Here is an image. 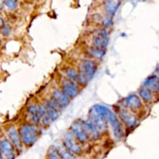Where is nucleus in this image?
Instances as JSON below:
<instances>
[{
	"label": "nucleus",
	"mask_w": 159,
	"mask_h": 159,
	"mask_svg": "<svg viewBox=\"0 0 159 159\" xmlns=\"http://www.w3.org/2000/svg\"><path fill=\"white\" fill-rule=\"evenodd\" d=\"M87 119L90 120V121L93 123L94 126L98 129V130L101 135L106 134V133L108 132V124H107L106 119H105L102 115H100L99 112H97L92 107L89 109L88 118H87Z\"/></svg>",
	"instance_id": "obj_7"
},
{
	"label": "nucleus",
	"mask_w": 159,
	"mask_h": 159,
	"mask_svg": "<svg viewBox=\"0 0 159 159\" xmlns=\"http://www.w3.org/2000/svg\"><path fill=\"white\" fill-rule=\"evenodd\" d=\"M109 43V35L106 29L100 27L93 33V36L91 39V46L96 48H102L106 49Z\"/></svg>",
	"instance_id": "obj_6"
},
{
	"label": "nucleus",
	"mask_w": 159,
	"mask_h": 159,
	"mask_svg": "<svg viewBox=\"0 0 159 159\" xmlns=\"http://www.w3.org/2000/svg\"><path fill=\"white\" fill-rule=\"evenodd\" d=\"M43 105L46 106V109H47L48 116H49L50 120L52 122L56 121L60 117V112H61V107L58 106L57 104L53 101L52 99H47L45 101Z\"/></svg>",
	"instance_id": "obj_14"
},
{
	"label": "nucleus",
	"mask_w": 159,
	"mask_h": 159,
	"mask_svg": "<svg viewBox=\"0 0 159 159\" xmlns=\"http://www.w3.org/2000/svg\"><path fill=\"white\" fill-rule=\"evenodd\" d=\"M47 159H61L60 155H58L57 151H56V148L54 147H51L50 150L48 151Z\"/></svg>",
	"instance_id": "obj_25"
},
{
	"label": "nucleus",
	"mask_w": 159,
	"mask_h": 159,
	"mask_svg": "<svg viewBox=\"0 0 159 159\" xmlns=\"http://www.w3.org/2000/svg\"><path fill=\"white\" fill-rule=\"evenodd\" d=\"M92 108L106 119L107 124H108L110 130L112 132V134H114L115 138L117 140H121L124 138L125 136L124 126H123V124L114 110H111L109 107H107L106 105L103 104H94L92 106Z\"/></svg>",
	"instance_id": "obj_1"
},
{
	"label": "nucleus",
	"mask_w": 159,
	"mask_h": 159,
	"mask_svg": "<svg viewBox=\"0 0 159 159\" xmlns=\"http://www.w3.org/2000/svg\"><path fill=\"white\" fill-rule=\"evenodd\" d=\"M61 144L75 156H80L83 153V144L76 139L75 136L70 130L64 134L63 139H61Z\"/></svg>",
	"instance_id": "obj_5"
},
{
	"label": "nucleus",
	"mask_w": 159,
	"mask_h": 159,
	"mask_svg": "<svg viewBox=\"0 0 159 159\" xmlns=\"http://www.w3.org/2000/svg\"><path fill=\"white\" fill-rule=\"evenodd\" d=\"M137 94L139 96L141 101H142L143 103H145V104L153 103V102L155 101V94H154L152 91L148 90V89L143 88V87H141L139 90H138Z\"/></svg>",
	"instance_id": "obj_20"
},
{
	"label": "nucleus",
	"mask_w": 159,
	"mask_h": 159,
	"mask_svg": "<svg viewBox=\"0 0 159 159\" xmlns=\"http://www.w3.org/2000/svg\"><path fill=\"white\" fill-rule=\"evenodd\" d=\"M51 99L55 102L58 106L61 107V109L66 108L71 102V99L69 98L67 94L65 93L61 89L55 88L52 90V93H51Z\"/></svg>",
	"instance_id": "obj_12"
},
{
	"label": "nucleus",
	"mask_w": 159,
	"mask_h": 159,
	"mask_svg": "<svg viewBox=\"0 0 159 159\" xmlns=\"http://www.w3.org/2000/svg\"><path fill=\"white\" fill-rule=\"evenodd\" d=\"M12 32V29L11 27H10V25L6 24L2 28H0V33H1L2 35H4V36H9L10 34H11Z\"/></svg>",
	"instance_id": "obj_27"
},
{
	"label": "nucleus",
	"mask_w": 159,
	"mask_h": 159,
	"mask_svg": "<svg viewBox=\"0 0 159 159\" xmlns=\"http://www.w3.org/2000/svg\"><path fill=\"white\" fill-rule=\"evenodd\" d=\"M6 25V24H4L3 19H2V18H1V17H0V28H2V27H3V25Z\"/></svg>",
	"instance_id": "obj_28"
},
{
	"label": "nucleus",
	"mask_w": 159,
	"mask_h": 159,
	"mask_svg": "<svg viewBox=\"0 0 159 159\" xmlns=\"http://www.w3.org/2000/svg\"><path fill=\"white\" fill-rule=\"evenodd\" d=\"M82 123H83V126L85 130L87 132V134H88L89 138H90V140L92 141H97L99 140L100 138H101V134H100V132L98 130L96 126H94V124L92 123L90 120L86 119V120H82Z\"/></svg>",
	"instance_id": "obj_16"
},
{
	"label": "nucleus",
	"mask_w": 159,
	"mask_h": 159,
	"mask_svg": "<svg viewBox=\"0 0 159 159\" xmlns=\"http://www.w3.org/2000/svg\"><path fill=\"white\" fill-rule=\"evenodd\" d=\"M143 88L152 91L154 94H159V76L157 74H152L148 76L142 83Z\"/></svg>",
	"instance_id": "obj_15"
},
{
	"label": "nucleus",
	"mask_w": 159,
	"mask_h": 159,
	"mask_svg": "<svg viewBox=\"0 0 159 159\" xmlns=\"http://www.w3.org/2000/svg\"><path fill=\"white\" fill-rule=\"evenodd\" d=\"M19 135L21 143L25 147H32L37 141L40 135V129L38 125L32 123H25L19 126Z\"/></svg>",
	"instance_id": "obj_2"
},
{
	"label": "nucleus",
	"mask_w": 159,
	"mask_h": 159,
	"mask_svg": "<svg viewBox=\"0 0 159 159\" xmlns=\"http://www.w3.org/2000/svg\"><path fill=\"white\" fill-rule=\"evenodd\" d=\"M3 1H0V9H2V7H3Z\"/></svg>",
	"instance_id": "obj_29"
},
{
	"label": "nucleus",
	"mask_w": 159,
	"mask_h": 159,
	"mask_svg": "<svg viewBox=\"0 0 159 159\" xmlns=\"http://www.w3.org/2000/svg\"><path fill=\"white\" fill-rule=\"evenodd\" d=\"M99 65L97 61L92 60L90 57H85L80 61L79 63V72L83 76L88 80L89 82L94 78L98 71Z\"/></svg>",
	"instance_id": "obj_4"
},
{
	"label": "nucleus",
	"mask_w": 159,
	"mask_h": 159,
	"mask_svg": "<svg viewBox=\"0 0 159 159\" xmlns=\"http://www.w3.org/2000/svg\"><path fill=\"white\" fill-rule=\"evenodd\" d=\"M112 25H114V20H112L111 17H108V16H103V19H102L101 21V27L104 28V29L108 30L110 28L112 27Z\"/></svg>",
	"instance_id": "obj_24"
},
{
	"label": "nucleus",
	"mask_w": 159,
	"mask_h": 159,
	"mask_svg": "<svg viewBox=\"0 0 159 159\" xmlns=\"http://www.w3.org/2000/svg\"><path fill=\"white\" fill-rule=\"evenodd\" d=\"M37 114H38V117H39L40 124L45 127L49 126L52 121H51L49 116H48L47 109H46V106L43 104H38L37 105Z\"/></svg>",
	"instance_id": "obj_19"
},
{
	"label": "nucleus",
	"mask_w": 159,
	"mask_h": 159,
	"mask_svg": "<svg viewBox=\"0 0 159 159\" xmlns=\"http://www.w3.org/2000/svg\"><path fill=\"white\" fill-rule=\"evenodd\" d=\"M7 135L9 137V140L11 141V143L14 145V148H16L18 152H21L22 150V143L21 139H20V135H19V130L16 129V126L14 125H10L9 127H7Z\"/></svg>",
	"instance_id": "obj_13"
},
{
	"label": "nucleus",
	"mask_w": 159,
	"mask_h": 159,
	"mask_svg": "<svg viewBox=\"0 0 159 159\" xmlns=\"http://www.w3.org/2000/svg\"><path fill=\"white\" fill-rule=\"evenodd\" d=\"M3 4H4V7H7V9L11 10V11L18 7V2L14 1V0H6V1H3Z\"/></svg>",
	"instance_id": "obj_26"
},
{
	"label": "nucleus",
	"mask_w": 159,
	"mask_h": 159,
	"mask_svg": "<svg viewBox=\"0 0 159 159\" xmlns=\"http://www.w3.org/2000/svg\"><path fill=\"white\" fill-rule=\"evenodd\" d=\"M27 112H28V116H29L31 123L35 125L39 124V117H38L37 114V105L35 103H30L27 106Z\"/></svg>",
	"instance_id": "obj_21"
},
{
	"label": "nucleus",
	"mask_w": 159,
	"mask_h": 159,
	"mask_svg": "<svg viewBox=\"0 0 159 159\" xmlns=\"http://www.w3.org/2000/svg\"><path fill=\"white\" fill-rule=\"evenodd\" d=\"M79 69L74 68V67H67L63 70V74L65 75V79L70 80V81L76 82L79 76Z\"/></svg>",
	"instance_id": "obj_23"
},
{
	"label": "nucleus",
	"mask_w": 159,
	"mask_h": 159,
	"mask_svg": "<svg viewBox=\"0 0 159 159\" xmlns=\"http://www.w3.org/2000/svg\"><path fill=\"white\" fill-rule=\"evenodd\" d=\"M121 105L134 111L135 114H137L138 111H140L143 108V102L141 101L137 93H130L127 97H125L124 99H122Z\"/></svg>",
	"instance_id": "obj_9"
},
{
	"label": "nucleus",
	"mask_w": 159,
	"mask_h": 159,
	"mask_svg": "<svg viewBox=\"0 0 159 159\" xmlns=\"http://www.w3.org/2000/svg\"><path fill=\"white\" fill-rule=\"evenodd\" d=\"M61 89L67 94L69 98L73 99V98H75V97H78V94L80 93V91H81V86H80L76 82L64 79L63 81H61Z\"/></svg>",
	"instance_id": "obj_11"
},
{
	"label": "nucleus",
	"mask_w": 159,
	"mask_h": 159,
	"mask_svg": "<svg viewBox=\"0 0 159 159\" xmlns=\"http://www.w3.org/2000/svg\"><path fill=\"white\" fill-rule=\"evenodd\" d=\"M121 2L120 1H105L103 4V12L105 16L114 17L116 15L118 9L120 7Z\"/></svg>",
	"instance_id": "obj_17"
},
{
	"label": "nucleus",
	"mask_w": 159,
	"mask_h": 159,
	"mask_svg": "<svg viewBox=\"0 0 159 159\" xmlns=\"http://www.w3.org/2000/svg\"><path fill=\"white\" fill-rule=\"evenodd\" d=\"M55 148H56V151H57V153H58V155H60L61 159H76L75 155L71 153L70 151H68L63 144L56 145Z\"/></svg>",
	"instance_id": "obj_22"
},
{
	"label": "nucleus",
	"mask_w": 159,
	"mask_h": 159,
	"mask_svg": "<svg viewBox=\"0 0 159 159\" xmlns=\"http://www.w3.org/2000/svg\"><path fill=\"white\" fill-rule=\"evenodd\" d=\"M69 130L75 136V138L82 143V144H85V143H88L89 141H90V138H89L88 134H87V132L83 126L82 119L75 120V121H73L71 123L70 129Z\"/></svg>",
	"instance_id": "obj_8"
},
{
	"label": "nucleus",
	"mask_w": 159,
	"mask_h": 159,
	"mask_svg": "<svg viewBox=\"0 0 159 159\" xmlns=\"http://www.w3.org/2000/svg\"><path fill=\"white\" fill-rule=\"evenodd\" d=\"M87 55H89V57L92 58L94 61H101L104 58V56L106 55V49H102V48H96V47H87L86 49Z\"/></svg>",
	"instance_id": "obj_18"
},
{
	"label": "nucleus",
	"mask_w": 159,
	"mask_h": 159,
	"mask_svg": "<svg viewBox=\"0 0 159 159\" xmlns=\"http://www.w3.org/2000/svg\"><path fill=\"white\" fill-rule=\"evenodd\" d=\"M16 152L14 145L7 138L0 139V159H15Z\"/></svg>",
	"instance_id": "obj_10"
},
{
	"label": "nucleus",
	"mask_w": 159,
	"mask_h": 159,
	"mask_svg": "<svg viewBox=\"0 0 159 159\" xmlns=\"http://www.w3.org/2000/svg\"><path fill=\"white\" fill-rule=\"evenodd\" d=\"M117 116L120 119V121L123 124L124 129H133L139 123V118H138L137 114L134 111L127 109L126 107L122 106L121 104L117 105Z\"/></svg>",
	"instance_id": "obj_3"
}]
</instances>
